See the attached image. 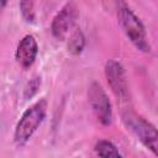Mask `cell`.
Returning <instances> with one entry per match:
<instances>
[{"label":"cell","instance_id":"1","mask_svg":"<svg viewBox=\"0 0 158 158\" xmlns=\"http://www.w3.org/2000/svg\"><path fill=\"white\" fill-rule=\"evenodd\" d=\"M117 20L118 25L122 28L126 37L131 41V43L141 52L149 53L151 44L147 40V32L144 25L139 20V17L132 11V9L126 2H117Z\"/></svg>","mask_w":158,"mask_h":158},{"label":"cell","instance_id":"2","mask_svg":"<svg viewBox=\"0 0 158 158\" xmlns=\"http://www.w3.org/2000/svg\"><path fill=\"white\" fill-rule=\"evenodd\" d=\"M46 114H47L46 99H41L36 101L22 114L14 132V139L17 146L20 147L25 146L30 141V138L33 136V133L43 122Z\"/></svg>","mask_w":158,"mask_h":158},{"label":"cell","instance_id":"3","mask_svg":"<svg viewBox=\"0 0 158 158\" xmlns=\"http://www.w3.org/2000/svg\"><path fill=\"white\" fill-rule=\"evenodd\" d=\"M121 120L126 128L130 130L147 149L158 157V130L156 126L132 110L123 111Z\"/></svg>","mask_w":158,"mask_h":158},{"label":"cell","instance_id":"4","mask_svg":"<svg viewBox=\"0 0 158 158\" xmlns=\"http://www.w3.org/2000/svg\"><path fill=\"white\" fill-rule=\"evenodd\" d=\"M88 99L89 105L95 114L98 121L104 126H110L112 122V106L111 101L102 89V86L94 81L90 84L88 89Z\"/></svg>","mask_w":158,"mask_h":158},{"label":"cell","instance_id":"5","mask_svg":"<svg viewBox=\"0 0 158 158\" xmlns=\"http://www.w3.org/2000/svg\"><path fill=\"white\" fill-rule=\"evenodd\" d=\"M105 77L107 84L116 96L117 100L123 101L127 99L128 86H127V78L123 65L117 59H109L104 68Z\"/></svg>","mask_w":158,"mask_h":158},{"label":"cell","instance_id":"6","mask_svg":"<svg viewBox=\"0 0 158 158\" xmlns=\"http://www.w3.org/2000/svg\"><path fill=\"white\" fill-rule=\"evenodd\" d=\"M78 7L74 2H67L53 17L51 23V32L58 41H64L69 30L74 26L78 17Z\"/></svg>","mask_w":158,"mask_h":158},{"label":"cell","instance_id":"7","mask_svg":"<svg viewBox=\"0 0 158 158\" xmlns=\"http://www.w3.org/2000/svg\"><path fill=\"white\" fill-rule=\"evenodd\" d=\"M38 54V44L32 35H26L17 44L15 52V59L22 68H30Z\"/></svg>","mask_w":158,"mask_h":158},{"label":"cell","instance_id":"8","mask_svg":"<svg viewBox=\"0 0 158 158\" xmlns=\"http://www.w3.org/2000/svg\"><path fill=\"white\" fill-rule=\"evenodd\" d=\"M68 52L73 56H79L84 48H85V36L80 28H75L72 35L69 36L68 44H67Z\"/></svg>","mask_w":158,"mask_h":158},{"label":"cell","instance_id":"9","mask_svg":"<svg viewBox=\"0 0 158 158\" xmlns=\"http://www.w3.org/2000/svg\"><path fill=\"white\" fill-rule=\"evenodd\" d=\"M95 152L99 158H122L117 147L107 139H99L95 143Z\"/></svg>","mask_w":158,"mask_h":158},{"label":"cell","instance_id":"10","mask_svg":"<svg viewBox=\"0 0 158 158\" xmlns=\"http://www.w3.org/2000/svg\"><path fill=\"white\" fill-rule=\"evenodd\" d=\"M20 11L23 17V20L28 23H33L36 19V12H35V2L26 0L20 2Z\"/></svg>","mask_w":158,"mask_h":158},{"label":"cell","instance_id":"11","mask_svg":"<svg viewBox=\"0 0 158 158\" xmlns=\"http://www.w3.org/2000/svg\"><path fill=\"white\" fill-rule=\"evenodd\" d=\"M41 86V77L40 75H35L32 79H30V81L26 84L25 89H23V98L25 99H31L33 98L38 89Z\"/></svg>","mask_w":158,"mask_h":158}]
</instances>
